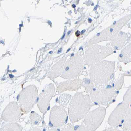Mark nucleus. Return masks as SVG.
<instances>
[{
	"mask_svg": "<svg viewBox=\"0 0 131 131\" xmlns=\"http://www.w3.org/2000/svg\"><path fill=\"white\" fill-rule=\"evenodd\" d=\"M91 106L89 96L83 92H78L72 98L69 108L70 119L72 123L77 122L85 118Z\"/></svg>",
	"mask_w": 131,
	"mask_h": 131,
	"instance_id": "obj_1",
	"label": "nucleus"
},
{
	"mask_svg": "<svg viewBox=\"0 0 131 131\" xmlns=\"http://www.w3.org/2000/svg\"><path fill=\"white\" fill-rule=\"evenodd\" d=\"M114 64L112 62L102 61L93 65L90 71V79L96 85H108L113 77Z\"/></svg>",
	"mask_w": 131,
	"mask_h": 131,
	"instance_id": "obj_2",
	"label": "nucleus"
},
{
	"mask_svg": "<svg viewBox=\"0 0 131 131\" xmlns=\"http://www.w3.org/2000/svg\"><path fill=\"white\" fill-rule=\"evenodd\" d=\"M115 91L111 85L98 86L95 85L90 93L91 100L94 102L101 105H106L114 98Z\"/></svg>",
	"mask_w": 131,
	"mask_h": 131,
	"instance_id": "obj_3",
	"label": "nucleus"
},
{
	"mask_svg": "<svg viewBox=\"0 0 131 131\" xmlns=\"http://www.w3.org/2000/svg\"><path fill=\"white\" fill-rule=\"evenodd\" d=\"M37 95V89L34 86H30L24 89L19 98L22 110L26 112H30L35 105Z\"/></svg>",
	"mask_w": 131,
	"mask_h": 131,
	"instance_id": "obj_4",
	"label": "nucleus"
},
{
	"mask_svg": "<svg viewBox=\"0 0 131 131\" xmlns=\"http://www.w3.org/2000/svg\"><path fill=\"white\" fill-rule=\"evenodd\" d=\"M106 113V109L103 106H99L89 112L84 119L86 127L92 131L95 130L102 123Z\"/></svg>",
	"mask_w": 131,
	"mask_h": 131,
	"instance_id": "obj_5",
	"label": "nucleus"
},
{
	"mask_svg": "<svg viewBox=\"0 0 131 131\" xmlns=\"http://www.w3.org/2000/svg\"><path fill=\"white\" fill-rule=\"evenodd\" d=\"M129 108L128 104L126 103L119 104L110 116L108 119L109 124L116 127L122 123Z\"/></svg>",
	"mask_w": 131,
	"mask_h": 131,
	"instance_id": "obj_6",
	"label": "nucleus"
},
{
	"mask_svg": "<svg viewBox=\"0 0 131 131\" xmlns=\"http://www.w3.org/2000/svg\"><path fill=\"white\" fill-rule=\"evenodd\" d=\"M83 66L82 59L78 57L75 61L70 63L65 68L63 77L66 79H74L81 72Z\"/></svg>",
	"mask_w": 131,
	"mask_h": 131,
	"instance_id": "obj_7",
	"label": "nucleus"
},
{
	"mask_svg": "<svg viewBox=\"0 0 131 131\" xmlns=\"http://www.w3.org/2000/svg\"><path fill=\"white\" fill-rule=\"evenodd\" d=\"M54 93V88L53 84L48 86L44 92L41 93L38 97L37 105L42 113H45L47 111L49 102Z\"/></svg>",
	"mask_w": 131,
	"mask_h": 131,
	"instance_id": "obj_8",
	"label": "nucleus"
},
{
	"mask_svg": "<svg viewBox=\"0 0 131 131\" xmlns=\"http://www.w3.org/2000/svg\"><path fill=\"white\" fill-rule=\"evenodd\" d=\"M50 122L56 127L62 126L67 120V114L65 108L61 106H54L51 109Z\"/></svg>",
	"mask_w": 131,
	"mask_h": 131,
	"instance_id": "obj_9",
	"label": "nucleus"
},
{
	"mask_svg": "<svg viewBox=\"0 0 131 131\" xmlns=\"http://www.w3.org/2000/svg\"><path fill=\"white\" fill-rule=\"evenodd\" d=\"M21 115L19 106L16 102L10 103L2 113V119L6 121H15L18 120Z\"/></svg>",
	"mask_w": 131,
	"mask_h": 131,
	"instance_id": "obj_10",
	"label": "nucleus"
},
{
	"mask_svg": "<svg viewBox=\"0 0 131 131\" xmlns=\"http://www.w3.org/2000/svg\"><path fill=\"white\" fill-rule=\"evenodd\" d=\"M82 86V81L78 79L65 81L61 84L58 87V90L60 92L67 90L77 91Z\"/></svg>",
	"mask_w": 131,
	"mask_h": 131,
	"instance_id": "obj_11",
	"label": "nucleus"
},
{
	"mask_svg": "<svg viewBox=\"0 0 131 131\" xmlns=\"http://www.w3.org/2000/svg\"><path fill=\"white\" fill-rule=\"evenodd\" d=\"M120 58L122 61L127 62L131 61V45L127 46L123 50Z\"/></svg>",
	"mask_w": 131,
	"mask_h": 131,
	"instance_id": "obj_12",
	"label": "nucleus"
},
{
	"mask_svg": "<svg viewBox=\"0 0 131 131\" xmlns=\"http://www.w3.org/2000/svg\"><path fill=\"white\" fill-rule=\"evenodd\" d=\"M82 86L85 88L87 92L91 93L94 88L93 83L92 80L89 78H85L82 81Z\"/></svg>",
	"mask_w": 131,
	"mask_h": 131,
	"instance_id": "obj_13",
	"label": "nucleus"
},
{
	"mask_svg": "<svg viewBox=\"0 0 131 131\" xmlns=\"http://www.w3.org/2000/svg\"><path fill=\"white\" fill-rule=\"evenodd\" d=\"M30 120L31 122L34 125H37L40 122L41 120L40 116L36 113H31L30 115Z\"/></svg>",
	"mask_w": 131,
	"mask_h": 131,
	"instance_id": "obj_14",
	"label": "nucleus"
},
{
	"mask_svg": "<svg viewBox=\"0 0 131 131\" xmlns=\"http://www.w3.org/2000/svg\"><path fill=\"white\" fill-rule=\"evenodd\" d=\"M62 51V49L61 48L60 49V50H58V52H58V53H60V52H61V51Z\"/></svg>",
	"mask_w": 131,
	"mask_h": 131,
	"instance_id": "obj_15",
	"label": "nucleus"
},
{
	"mask_svg": "<svg viewBox=\"0 0 131 131\" xmlns=\"http://www.w3.org/2000/svg\"><path fill=\"white\" fill-rule=\"evenodd\" d=\"M76 34H77V35H78L79 36L80 35V34H79V31H77V32L76 33Z\"/></svg>",
	"mask_w": 131,
	"mask_h": 131,
	"instance_id": "obj_16",
	"label": "nucleus"
},
{
	"mask_svg": "<svg viewBox=\"0 0 131 131\" xmlns=\"http://www.w3.org/2000/svg\"><path fill=\"white\" fill-rule=\"evenodd\" d=\"M113 29H110V31L111 32H112V31H113Z\"/></svg>",
	"mask_w": 131,
	"mask_h": 131,
	"instance_id": "obj_17",
	"label": "nucleus"
},
{
	"mask_svg": "<svg viewBox=\"0 0 131 131\" xmlns=\"http://www.w3.org/2000/svg\"><path fill=\"white\" fill-rule=\"evenodd\" d=\"M65 34H64V36H63L62 37L61 39H63V38H64V37H65Z\"/></svg>",
	"mask_w": 131,
	"mask_h": 131,
	"instance_id": "obj_18",
	"label": "nucleus"
},
{
	"mask_svg": "<svg viewBox=\"0 0 131 131\" xmlns=\"http://www.w3.org/2000/svg\"><path fill=\"white\" fill-rule=\"evenodd\" d=\"M72 6H73V8H75L76 7L75 5H72Z\"/></svg>",
	"mask_w": 131,
	"mask_h": 131,
	"instance_id": "obj_19",
	"label": "nucleus"
},
{
	"mask_svg": "<svg viewBox=\"0 0 131 131\" xmlns=\"http://www.w3.org/2000/svg\"><path fill=\"white\" fill-rule=\"evenodd\" d=\"M85 31V30H83V31H82V32H81L83 34V33L84 32H85V31Z\"/></svg>",
	"mask_w": 131,
	"mask_h": 131,
	"instance_id": "obj_20",
	"label": "nucleus"
},
{
	"mask_svg": "<svg viewBox=\"0 0 131 131\" xmlns=\"http://www.w3.org/2000/svg\"><path fill=\"white\" fill-rule=\"evenodd\" d=\"M19 26L20 27H22V26H23V24H20V25Z\"/></svg>",
	"mask_w": 131,
	"mask_h": 131,
	"instance_id": "obj_21",
	"label": "nucleus"
},
{
	"mask_svg": "<svg viewBox=\"0 0 131 131\" xmlns=\"http://www.w3.org/2000/svg\"><path fill=\"white\" fill-rule=\"evenodd\" d=\"M52 53V51H50V54H51V53Z\"/></svg>",
	"mask_w": 131,
	"mask_h": 131,
	"instance_id": "obj_22",
	"label": "nucleus"
},
{
	"mask_svg": "<svg viewBox=\"0 0 131 131\" xmlns=\"http://www.w3.org/2000/svg\"><path fill=\"white\" fill-rule=\"evenodd\" d=\"M70 32H71V31H69V32H68V35L70 33Z\"/></svg>",
	"mask_w": 131,
	"mask_h": 131,
	"instance_id": "obj_23",
	"label": "nucleus"
},
{
	"mask_svg": "<svg viewBox=\"0 0 131 131\" xmlns=\"http://www.w3.org/2000/svg\"><path fill=\"white\" fill-rule=\"evenodd\" d=\"M70 50V49H68V50L67 51V52H68V51H69Z\"/></svg>",
	"mask_w": 131,
	"mask_h": 131,
	"instance_id": "obj_24",
	"label": "nucleus"
},
{
	"mask_svg": "<svg viewBox=\"0 0 131 131\" xmlns=\"http://www.w3.org/2000/svg\"><path fill=\"white\" fill-rule=\"evenodd\" d=\"M115 23H116V21L114 23H113V24H115Z\"/></svg>",
	"mask_w": 131,
	"mask_h": 131,
	"instance_id": "obj_25",
	"label": "nucleus"
}]
</instances>
